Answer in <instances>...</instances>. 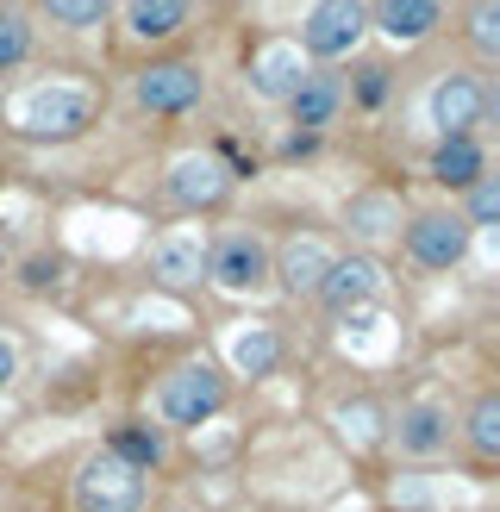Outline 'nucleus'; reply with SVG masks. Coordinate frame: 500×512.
Returning <instances> with one entry per match:
<instances>
[{"mask_svg":"<svg viewBox=\"0 0 500 512\" xmlns=\"http://www.w3.org/2000/svg\"><path fill=\"white\" fill-rule=\"evenodd\" d=\"M94 125V88L69 82V75H50V82H32L7 100V132L32 138V144H69Z\"/></svg>","mask_w":500,"mask_h":512,"instance_id":"f257e3e1","label":"nucleus"},{"mask_svg":"<svg viewBox=\"0 0 500 512\" xmlns=\"http://www.w3.org/2000/svg\"><path fill=\"white\" fill-rule=\"evenodd\" d=\"M157 413L169 425H207L213 413H225V375L194 356V363H175L163 381H157Z\"/></svg>","mask_w":500,"mask_h":512,"instance_id":"f03ea898","label":"nucleus"},{"mask_svg":"<svg viewBox=\"0 0 500 512\" xmlns=\"http://www.w3.org/2000/svg\"><path fill=\"white\" fill-rule=\"evenodd\" d=\"M369 38V0H313L300 13V57L338 63Z\"/></svg>","mask_w":500,"mask_h":512,"instance_id":"7ed1b4c3","label":"nucleus"},{"mask_svg":"<svg viewBox=\"0 0 500 512\" xmlns=\"http://www.w3.org/2000/svg\"><path fill=\"white\" fill-rule=\"evenodd\" d=\"M494 107V94L482 75H463V69H450L432 82V94H425V125H432L438 138H475V125L488 119Z\"/></svg>","mask_w":500,"mask_h":512,"instance_id":"20e7f679","label":"nucleus"},{"mask_svg":"<svg viewBox=\"0 0 500 512\" xmlns=\"http://www.w3.org/2000/svg\"><path fill=\"white\" fill-rule=\"evenodd\" d=\"M75 512H144V475L113 450H94L75 469Z\"/></svg>","mask_w":500,"mask_h":512,"instance_id":"39448f33","label":"nucleus"},{"mask_svg":"<svg viewBox=\"0 0 500 512\" xmlns=\"http://www.w3.org/2000/svg\"><path fill=\"white\" fill-rule=\"evenodd\" d=\"M232 182H238V175L225 169V157H213V150H182V157L169 163V175H163L169 200H175V207H188V213L219 207V200L232 194Z\"/></svg>","mask_w":500,"mask_h":512,"instance_id":"423d86ee","label":"nucleus"},{"mask_svg":"<svg viewBox=\"0 0 500 512\" xmlns=\"http://www.w3.org/2000/svg\"><path fill=\"white\" fill-rule=\"evenodd\" d=\"M200 94H207V75H200V63H150L138 69V82H132V100L144 113H194L200 107Z\"/></svg>","mask_w":500,"mask_h":512,"instance_id":"0eeeda50","label":"nucleus"},{"mask_svg":"<svg viewBox=\"0 0 500 512\" xmlns=\"http://www.w3.org/2000/svg\"><path fill=\"white\" fill-rule=\"evenodd\" d=\"M207 281L225 288V294H257L269 281V244L257 232H225L207 250Z\"/></svg>","mask_w":500,"mask_h":512,"instance_id":"6e6552de","label":"nucleus"},{"mask_svg":"<svg viewBox=\"0 0 500 512\" xmlns=\"http://www.w3.org/2000/svg\"><path fill=\"white\" fill-rule=\"evenodd\" d=\"M332 263H338V250L325 244L319 232H294L282 250L269 256V275L282 281V288H288L294 300H313V294H319V281H325V269H332Z\"/></svg>","mask_w":500,"mask_h":512,"instance_id":"1a4fd4ad","label":"nucleus"},{"mask_svg":"<svg viewBox=\"0 0 500 512\" xmlns=\"http://www.w3.org/2000/svg\"><path fill=\"white\" fill-rule=\"evenodd\" d=\"M207 250H213V238L200 232V225H169V232L150 244V275H157L163 288H194V281L207 275Z\"/></svg>","mask_w":500,"mask_h":512,"instance_id":"9d476101","label":"nucleus"},{"mask_svg":"<svg viewBox=\"0 0 500 512\" xmlns=\"http://www.w3.org/2000/svg\"><path fill=\"white\" fill-rule=\"evenodd\" d=\"M469 225L457 219V213H419L413 225H407V256L419 269H457L463 256H469Z\"/></svg>","mask_w":500,"mask_h":512,"instance_id":"9b49d317","label":"nucleus"},{"mask_svg":"<svg viewBox=\"0 0 500 512\" xmlns=\"http://www.w3.org/2000/svg\"><path fill=\"white\" fill-rule=\"evenodd\" d=\"M382 263L375 256H338L332 269H325V281H319V294L313 300H325L332 313H363V306L382 294Z\"/></svg>","mask_w":500,"mask_h":512,"instance_id":"f8f14e48","label":"nucleus"},{"mask_svg":"<svg viewBox=\"0 0 500 512\" xmlns=\"http://www.w3.org/2000/svg\"><path fill=\"white\" fill-rule=\"evenodd\" d=\"M450 413L438 400H413V406H400V419L382 431V438H394L400 444V456H438V450H450Z\"/></svg>","mask_w":500,"mask_h":512,"instance_id":"ddd939ff","label":"nucleus"},{"mask_svg":"<svg viewBox=\"0 0 500 512\" xmlns=\"http://www.w3.org/2000/svg\"><path fill=\"white\" fill-rule=\"evenodd\" d=\"M444 19V0H375L369 32H382L388 44H425Z\"/></svg>","mask_w":500,"mask_h":512,"instance_id":"4468645a","label":"nucleus"},{"mask_svg":"<svg viewBox=\"0 0 500 512\" xmlns=\"http://www.w3.org/2000/svg\"><path fill=\"white\" fill-rule=\"evenodd\" d=\"M300 82H307V57H300V44H263L257 57H250V94L288 100Z\"/></svg>","mask_w":500,"mask_h":512,"instance_id":"2eb2a0df","label":"nucleus"},{"mask_svg":"<svg viewBox=\"0 0 500 512\" xmlns=\"http://www.w3.org/2000/svg\"><path fill=\"white\" fill-rule=\"evenodd\" d=\"M282 107H288V119L300 125V132H325V125H332L338 119V107H344V88H338V75H319V69H307V82H300L288 100H282Z\"/></svg>","mask_w":500,"mask_h":512,"instance_id":"dca6fc26","label":"nucleus"},{"mask_svg":"<svg viewBox=\"0 0 500 512\" xmlns=\"http://www.w3.org/2000/svg\"><path fill=\"white\" fill-rule=\"evenodd\" d=\"M225 356H232V369L238 375H275L282 369V331L275 325H238L232 338H225Z\"/></svg>","mask_w":500,"mask_h":512,"instance_id":"f3484780","label":"nucleus"},{"mask_svg":"<svg viewBox=\"0 0 500 512\" xmlns=\"http://www.w3.org/2000/svg\"><path fill=\"white\" fill-rule=\"evenodd\" d=\"M194 0H125V32H132L138 44H163L188 25Z\"/></svg>","mask_w":500,"mask_h":512,"instance_id":"a211bd4d","label":"nucleus"},{"mask_svg":"<svg viewBox=\"0 0 500 512\" xmlns=\"http://www.w3.org/2000/svg\"><path fill=\"white\" fill-rule=\"evenodd\" d=\"M475 175H488V150L475 144V138H438V150H432V182L450 188V194H463Z\"/></svg>","mask_w":500,"mask_h":512,"instance_id":"6ab92c4d","label":"nucleus"},{"mask_svg":"<svg viewBox=\"0 0 500 512\" xmlns=\"http://www.w3.org/2000/svg\"><path fill=\"white\" fill-rule=\"evenodd\" d=\"M107 450L119 456V463H132L138 475H144V469H157L163 456H169V444H163V431L150 425V419H125V425L113 431V444H107Z\"/></svg>","mask_w":500,"mask_h":512,"instance_id":"aec40b11","label":"nucleus"},{"mask_svg":"<svg viewBox=\"0 0 500 512\" xmlns=\"http://www.w3.org/2000/svg\"><path fill=\"white\" fill-rule=\"evenodd\" d=\"M344 225H350L357 238L382 244V238L400 232V200H394V194H357V200H350V213H344Z\"/></svg>","mask_w":500,"mask_h":512,"instance_id":"412c9836","label":"nucleus"},{"mask_svg":"<svg viewBox=\"0 0 500 512\" xmlns=\"http://www.w3.org/2000/svg\"><path fill=\"white\" fill-rule=\"evenodd\" d=\"M469 232H494L500 225V175H475L463 188V213H457Z\"/></svg>","mask_w":500,"mask_h":512,"instance_id":"4be33fe9","label":"nucleus"},{"mask_svg":"<svg viewBox=\"0 0 500 512\" xmlns=\"http://www.w3.org/2000/svg\"><path fill=\"white\" fill-rule=\"evenodd\" d=\"M469 444H475L482 463L500 456V394H482V400L469 406Z\"/></svg>","mask_w":500,"mask_h":512,"instance_id":"5701e85b","label":"nucleus"},{"mask_svg":"<svg viewBox=\"0 0 500 512\" xmlns=\"http://www.w3.org/2000/svg\"><path fill=\"white\" fill-rule=\"evenodd\" d=\"M25 57H32V19L19 7H0V75L19 69Z\"/></svg>","mask_w":500,"mask_h":512,"instance_id":"b1692460","label":"nucleus"},{"mask_svg":"<svg viewBox=\"0 0 500 512\" xmlns=\"http://www.w3.org/2000/svg\"><path fill=\"white\" fill-rule=\"evenodd\" d=\"M332 419H338V431L350 444H382V406L375 400H344Z\"/></svg>","mask_w":500,"mask_h":512,"instance_id":"393cba45","label":"nucleus"},{"mask_svg":"<svg viewBox=\"0 0 500 512\" xmlns=\"http://www.w3.org/2000/svg\"><path fill=\"white\" fill-rule=\"evenodd\" d=\"M107 7H113V0H44V13L57 19V25H69V32L100 25V19H107Z\"/></svg>","mask_w":500,"mask_h":512,"instance_id":"a878e982","label":"nucleus"},{"mask_svg":"<svg viewBox=\"0 0 500 512\" xmlns=\"http://www.w3.org/2000/svg\"><path fill=\"white\" fill-rule=\"evenodd\" d=\"M469 44L482 50V57H500V0H475V13H469Z\"/></svg>","mask_w":500,"mask_h":512,"instance_id":"bb28decb","label":"nucleus"},{"mask_svg":"<svg viewBox=\"0 0 500 512\" xmlns=\"http://www.w3.org/2000/svg\"><path fill=\"white\" fill-rule=\"evenodd\" d=\"M357 100L363 107H382L388 100V63H363L357 69Z\"/></svg>","mask_w":500,"mask_h":512,"instance_id":"cd10ccee","label":"nucleus"},{"mask_svg":"<svg viewBox=\"0 0 500 512\" xmlns=\"http://www.w3.org/2000/svg\"><path fill=\"white\" fill-rule=\"evenodd\" d=\"M25 281H32V288H57V281H63V263H50V256H32V263H25Z\"/></svg>","mask_w":500,"mask_h":512,"instance_id":"c85d7f7f","label":"nucleus"},{"mask_svg":"<svg viewBox=\"0 0 500 512\" xmlns=\"http://www.w3.org/2000/svg\"><path fill=\"white\" fill-rule=\"evenodd\" d=\"M13 375H19V344L0 331V388H13Z\"/></svg>","mask_w":500,"mask_h":512,"instance_id":"c756f323","label":"nucleus"},{"mask_svg":"<svg viewBox=\"0 0 500 512\" xmlns=\"http://www.w3.org/2000/svg\"><path fill=\"white\" fill-rule=\"evenodd\" d=\"M175 512H188V506H175Z\"/></svg>","mask_w":500,"mask_h":512,"instance_id":"7c9ffc66","label":"nucleus"}]
</instances>
